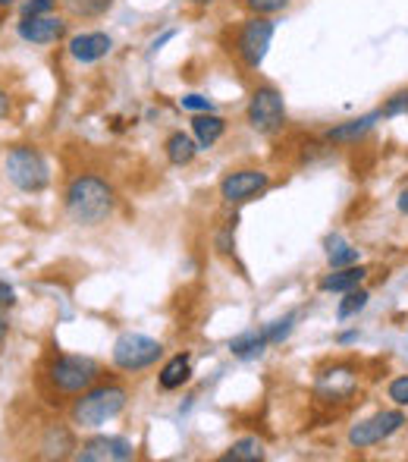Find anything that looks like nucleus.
Instances as JSON below:
<instances>
[{"label":"nucleus","instance_id":"nucleus-1","mask_svg":"<svg viewBox=\"0 0 408 462\" xmlns=\"http://www.w3.org/2000/svg\"><path fill=\"white\" fill-rule=\"evenodd\" d=\"M113 189L107 180L95 177V173H82L67 186V211L76 224L98 226L113 214Z\"/></svg>","mask_w":408,"mask_h":462},{"label":"nucleus","instance_id":"nucleus-2","mask_svg":"<svg viewBox=\"0 0 408 462\" xmlns=\"http://www.w3.org/2000/svg\"><path fill=\"white\" fill-rule=\"evenodd\" d=\"M126 387L120 383H101V387H88L79 400L73 402V421L79 428H101L110 419L122 412L126 406Z\"/></svg>","mask_w":408,"mask_h":462},{"label":"nucleus","instance_id":"nucleus-3","mask_svg":"<svg viewBox=\"0 0 408 462\" xmlns=\"http://www.w3.org/2000/svg\"><path fill=\"white\" fill-rule=\"evenodd\" d=\"M101 377V368L88 356H57L48 365V381L57 393H86Z\"/></svg>","mask_w":408,"mask_h":462},{"label":"nucleus","instance_id":"nucleus-4","mask_svg":"<svg viewBox=\"0 0 408 462\" xmlns=\"http://www.w3.org/2000/svg\"><path fill=\"white\" fill-rule=\"evenodd\" d=\"M6 177L23 192H41L50 183L48 161L41 158V152H35L29 145L10 148V154H6Z\"/></svg>","mask_w":408,"mask_h":462},{"label":"nucleus","instance_id":"nucleus-5","mask_svg":"<svg viewBox=\"0 0 408 462\" xmlns=\"http://www.w3.org/2000/svg\"><path fill=\"white\" fill-rule=\"evenodd\" d=\"M286 123V104H283V95L277 92L274 86H261L251 92L249 101V126L255 129L258 135H274L283 129Z\"/></svg>","mask_w":408,"mask_h":462},{"label":"nucleus","instance_id":"nucleus-6","mask_svg":"<svg viewBox=\"0 0 408 462\" xmlns=\"http://www.w3.org/2000/svg\"><path fill=\"white\" fill-rule=\"evenodd\" d=\"M164 356V346L158 340L145 334H122L116 337L113 343V365L122 368V371H141V368H151L154 362Z\"/></svg>","mask_w":408,"mask_h":462},{"label":"nucleus","instance_id":"nucleus-7","mask_svg":"<svg viewBox=\"0 0 408 462\" xmlns=\"http://www.w3.org/2000/svg\"><path fill=\"white\" fill-rule=\"evenodd\" d=\"M270 42H274V23L264 16H251L245 19L236 35V54L242 57V63L249 69H258L264 63V57H267Z\"/></svg>","mask_w":408,"mask_h":462},{"label":"nucleus","instance_id":"nucleus-8","mask_svg":"<svg viewBox=\"0 0 408 462\" xmlns=\"http://www.w3.org/2000/svg\"><path fill=\"white\" fill-rule=\"evenodd\" d=\"M403 425H405V415L399 412V409H386V412H377V415H371V419L358 421V425L349 431V444H352L355 450H367V447H377V444H384L386 438H393Z\"/></svg>","mask_w":408,"mask_h":462},{"label":"nucleus","instance_id":"nucleus-9","mask_svg":"<svg viewBox=\"0 0 408 462\" xmlns=\"http://www.w3.org/2000/svg\"><path fill=\"white\" fill-rule=\"evenodd\" d=\"M267 186H270V177L264 171H236V173H230V177H223L220 195H223V201H230V205H245V201H251Z\"/></svg>","mask_w":408,"mask_h":462},{"label":"nucleus","instance_id":"nucleus-10","mask_svg":"<svg viewBox=\"0 0 408 462\" xmlns=\"http://www.w3.org/2000/svg\"><path fill=\"white\" fill-rule=\"evenodd\" d=\"M135 450L126 438H92L88 444H82V450L76 453L79 462H126L132 459Z\"/></svg>","mask_w":408,"mask_h":462},{"label":"nucleus","instance_id":"nucleus-11","mask_svg":"<svg viewBox=\"0 0 408 462\" xmlns=\"http://www.w3.org/2000/svg\"><path fill=\"white\" fill-rule=\"evenodd\" d=\"M67 35V23L60 16H23L19 23V38L32 44H54Z\"/></svg>","mask_w":408,"mask_h":462},{"label":"nucleus","instance_id":"nucleus-12","mask_svg":"<svg viewBox=\"0 0 408 462\" xmlns=\"http://www.w3.org/2000/svg\"><path fill=\"white\" fill-rule=\"evenodd\" d=\"M113 51V38L107 32H82L69 42V54L79 63H98Z\"/></svg>","mask_w":408,"mask_h":462},{"label":"nucleus","instance_id":"nucleus-13","mask_svg":"<svg viewBox=\"0 0 408 462\" xmlns=\"http://www.w3.org/2000/svg\"><path fill=\"white\" fill-rule=\"evenodd\" d=\"M377 120H384V114H380V110H371V114H365V116L346 120V123H340V126L330 129L327 142H330V145H355V142H361L374 126H377Z\"/></svg>","mask_w":408,"mask_h":462},{"label":"nucleus","instance_id":"nucleus-14","mask_svg":"<svg viewBox=\"0 0 408 462\" xmlns=\"http://www.w3.org/2000/svg\"><path fill=\"white\" fill-rule=\"evenodd\" d=\"M355 374L349 368H336V371H327V374H321V381H317V393L323 396V400H349V396L355 393Z\"/></svg>","mask_w":408,"mask_h":462},{"label":"nucleus","instance_id":"nucleus-15","mask_svg":"<svg viewBox=\"0 0 408 462\" xmlns=\"http://www.w3.org/2000/svg\"><path fill=\"white\" fill-rule=\"evenodd\" d=\"M365 277H367V268L349 264V268H333V274H327L317 286H321V292H349L365 283Z\"/></svg>","mask_w":408,"mask_h":462},{"label":"nucleus","instance_id":"nucleus-16","mask_svg":"<svg viewBox=\"0 0 408 462\" xmlns=\"http://www.w3.org/2000/svg\"><path fill=\"white\" fill-rule=\"evenodd\" d=\"M267 346H270V343H267L264 328L261 330H245V334H239V337H232V340H230V353L239 356V359H258V356H261Z\"/></svg>","mask_w":408,"mask_h":462},{"label":"nucleus","instance_id":"nucleus-17","mask_svg":"<svg viewBox=\"0 0 408 462\" xmlns=\"http://www.w3.org/2000/svg\"><path fill=\"white\" fill-rule=\"evenodd\" d=\"M223 129H226V120L223 116H217V114H198L195 120H192V133H195V139H198V148H211L213 142L223 135Z\"/></svg>","mask_w":408,"mask_h":462},{"label":"nucleus","instance_id":"nucleus-18","mask_svg":"<svg viewBox=\"0 0 408 462\" xmlns=\"http://www.w3.org/2000/svg\"><path fill=\"white\" fill-rule=\"evenodd\" d=\"M192 377V362H189V356H173L170 362H167L164 368H160V374H158V383L164 390H179L186 381Z\"/></svg>","mask_w":408,"mask_h":462},{"label":"nucleus","instance_id":"nucleus-19","mask_svg":"<svg viewBox=\"0 0 408 462\" xmlns=\"http://www.w3.org/2000/svg\"><path fill=\"white\" fill-rule=\"evenodd\" d=\"M164 152H167V161H170V164L186 167V164H192V158H195L198 142L192 139V135H186V133H173L170 139H167Z\"/></svg>","mask_w":408,"mask_h":462},{"label":"nucleus","instance_id":"nucleus-20","mask_svg":"<svg viewBox=\"0 0 408 462\" xmlns=\"http://www.w3.org/2000/svg\"><path fill=\"white\" fill-rule=\"evenodd\" d=\"M41 450H44V457H48V459H67V457H73V453H69V450H76L73 434H69L67 428L54 425L48 431V438H44Z\"/></svg>","mask_w":408,"mask_h":462},{"label":"nucleus","instance_id":"nucleus-21","mask_svg":"<svg viewBox=\"0 0 408 462\" xmlns=\"http://www.w3.org/2000/svg\"><path fill=\"white\" fill-rule=\"evenodd\" d=\"M223 462H258L264 459V444L258 438H242L220 457Z\"/></svg>","mask_w":408,"mask_h":462},{"label":"nucleus","instance_id":"nucleus-22","mask_svg":"<svg viewBox=\"0 0 408 462\" xmlns=\"http://www.w3.org/2000/svg\"><path fill=\"white\" fill-rule=\"evenodd\" d=\"M327 258H330V268H349V264L358 262V249H352L349 243H342L340 236H330L327 239Z\"/></svg>","mask_w":408,"mask_h":462},{"label":"nucleus","instance_id":"nucleus-23","mask_svg":"<svg viewBox=\"0 0 408 462\" xmlns=\"http://www.w3.org/2000/svg\"><path fill=\"white\" fill-rule=\"evenodd\" d=\"M367 290H361V286H355V290H349L346 292V299L340 302V309H336V318L340 321H349V318H355L358 311H365L367 309Z\"/></svg>","mask_w":408,"mask_h":462},{"label":"nucleus","instance_id":"nucleus-24","mask_svg":"<svg viewBox=\"0 0 408 462\" xmlns=\"http://www.w3.org/2000/svg\"><path fill=\"white\" fill-rule=\"evenodd\" d=\"M110 4H113V0H63V6H67L73 16H82V19L104 16V13L110 10Z\"/></svg>","mask_w":408,"mask_h":462},{"label":"nucleus","instance_id":"nucleus-25","mask_svg":"<svg viewBox=\"0 0 408 462\" xmlns=\"http://www.w3.org/2000/svg\"><path fill=\"white\" fill-rule=\"evenodd\" d=\"M293 324H295V311H289L286 318H280V321H270L267 328H264V334H267V343L274 346V343H283L289 334H293Z\"/></svg>","mask_w":408,"mask_h":462},{"label":"nucleus","instance_id":"nucleus-26","mask_svg":"<svg viewBox=\"0 0 408 462\" xmlns=\"http://www.w3.org/2000/svg\"><path fill=\"white\" fill-rule=\"evenodd\" d=\"M384 120H393V116H408V88H399L396 95L386 97V104L380 107Z\"/></svg>","mask_w":408,"mask_h":462},{"label":"nucleus","instance_id":"nucleus-27","mask_svg":"<svg viewBox=\"0 0 408 462\" xmlns=\"http://www.w3.org/2000/svg\"><path fill=\"white\" fill-rule=\"evenodd\" d=\"M289 4H293V0H245V6H249L255 16H270V13H280V10H286Z\"/></svg>","mask_w":408,"mask_h":462},{"label":"nucleus","instance_id":"nucleus-28","mask_svg":"<svg viewBox=\"0 0 408 462\" xmlns=\"http://www.w3.org/2000/svg\"><path fill=\"white\" fill-rule=\"evenodd\" d=\"M390 400L396 402V406H408V374L403 377H396V381H390Z\"/></svg>","mask_w":408,"mask_h":462},{"label":"nucleus","instance_id":"nucleus-29","mask_svg":"<svg viewBox=\"0 0 408 462\" xmlns=\"http://www.w3.org/2000/svg\"><path fill=\"white\" fill-rule=\"evenodd\" d=\"M54 6H57V0H25L23 16H48Z\"/></svg>","mask_w":408,"mask_h":462},{"label":"nucleus","instance_id":"nucleus-30","mask_svg":"<svg viewBox=\"0 0 408 462\" xmlns=\"http://www.w3.org/2000/svg\"><path fill=\"white\" fill-rule=\"evenodd\" d=\"M183 104L186 110H195V114H207V110H213V104H211V97H204V95H183Z\"/></svg>","mask_w":408,"mask_h":462},{"label":"nucleus","instance_id":"nucleus-31","mask_svg":"<svg viewBox=\"0 0 408 462\" xmlns=\"http://www.w3.org/2000/svg\"><path fill=\"white\" fill-rule=\"evenodd\" d=\"M13 302H16V292L6 280H0V309H10Z\"/></svg>","mask_w":408,"mask_h":462},{"label":"nucleus","instance_id":"nucleus-32","mask_svg":"<svg viewBox=\"0 0 408 462\" xmlns=\"http://www.w3.org/2000/svg\"><path fill=\"white\" fill-rule=\"evenodd\" d=\"M6 114H10V97H6V92L0 88V120H4Z\"/></svg>","mask_w":408,"mask_h":462},{"label":"nucleus","instance_id":"nucleus-33","mask_svg":"<svg viewBox=\"0 0 408 462\" xmlns=\"http://www.w3.org/2000/svg\"><path fill=\"white\" fill-rule=\"evenodd\" d=\"M170 38H173V32H164L160 38H154V42H151V54H154V51H160V44H167Z\"/></svg>","mask_w":408,"mask_h":462},{"label":"nucleus","instance_id":"nucleus-34","mask_svg":"<svg viewBox=\"0 0 408 462\" xmlns=\"http://www.w3.org/2000/svg\"><path fill=\"white\" fill-rule=\"evenodd\" d=\"M396 208H399V211H403V214H408V189H405V192L396 199Z\"/></svg>","mask_w":408,"mask_h":462},{"label":"nucleus","instance_id":"nucleus-35","mask_svg":"<svg viewBox=\"0 0 408 462\" xmlns=\"http://www.w3.org/2000/svg\"><path fill=\"white\" fill-rule=\"evenodd\" d=\"M4 334H6V318L0 315V337H4Z\"/></svg>","mask_w":408,"mask_h":462},{"label":"nucleus","instance_id":"nucleus-36","mask_svg":"<svg viewBox=\"0 0 408 462\" xmlns=\"http://www.w3.org/2000/svg\"><path fill=\"white\" fill-rule=\"evenodd\" d=\"M13 4V0H0V6H10Z\"/></svg>","mask_w":408,"mask_h":462},{"label":"nucleus","instance_id":"nucleus-37","mask_svg":"<svg viewBox=\"0 0 408 462\" xmlns=\"http://www.w3.org/2000/svg\"><path fill=\"white\" fill-rule=\"evenodd\" d=\"M195 4H211V0H195Z\"/></svg>","mask_w":408,"mask_h":462}]
</instances>
